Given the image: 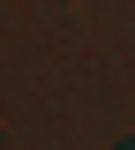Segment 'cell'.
<instances>
[{"label": "cell", "instance_id": "cell-1", "mask_svg": "<svg viewBox=\"0 0 135 150\" xmlns=\"http://www.w3.org/2000/svg\"><path fill=\"white\" fill-rule=\"evenodd\" d=\"M128 150H135V143H128Z\"/></svg>", "mask_w": 135, "mask_h": 150}]
</instances>
